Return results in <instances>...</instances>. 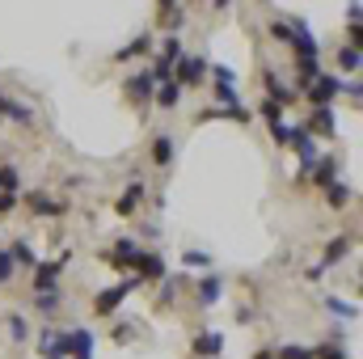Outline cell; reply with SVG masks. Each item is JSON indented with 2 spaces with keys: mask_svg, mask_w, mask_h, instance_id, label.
<instances>
[{
  "mask_svg": "<svg viewBox=\"0 0 363 359\" xmlns=\"http://www.w3.org/2000/svg\"><path fill=\"white\" fill-rule=\"evenodd\" d=\"M351 245H355V237H351V233H342V237H334V241L325 245V263H321V267H330V263H338V258H347V254H351Z\"/></svg>",
  "mask_w": 363,
  "mask_h": 359,
  "instance_id": "4fadbf2b",
  "label": "cell"
},
{
  "mask_svg": "<svg viewBox=\"0 0 363 359\" xmlns=\"http://www.w3.org/2000/svg\"><path fill=\"white\" fill-rule=\"evenodd\" d=\"M135 270H140V283H157V279H165V263H161V254H140V258H135Z\"/></svg>",
  "mask_w": 363,
  "mask_h": 359,
  "instance_id": "8992f818",
  "label": "cell"
},
{
  "mask_svg": "<svg viewBox=\"0 0 363 359\" xmlns=\"http://www.w3.org/2000/svg\"><path fill=\"white\" fill-rule=\"evenodd\" d=\"M135 287V279H127V283H114V287H106V292H97V300H93V313L97 317H110V313H118V304H123V296Z\"/></svg>",
  "mask_w": 363,
  "mask_h": 359,
  "instance_id": "3957f363",
  "label": "cell"
},
{
  "mask_svg": "<svg viewBox=\"0 0 363 359\" xmlns=\"http://www.w3.org/2000/svg\"><path fill=\"white\" fill-rule=\"evenodd\" d=\"M140 199H144V186L135 182V186H127V190H123V199L114 203V211H118V216H131V211L140 207Z\"/></svg>",
  "mask_w": 363,
  "mask_h": 359,
  "instance_id": "5bb4252c",
  "label": "cell"
},
{
  "mask_svg": "<svg viewBox=\"0 0 363 359\" xmlns=\"http://www.w3.org/2000/svg\"><path fill=\"white\" fill-rule=\"evenodd\" d=\"M338 93H342V81L321 72V77H313V81H308V106H313V110H317V106H330Z\"/></svg>",
  "mask_w": 363,
  "mask_h": 359,
  "instance_id": "7a4b0ae2",
  "label": "cell"
},
{
  "mask_svg": "<svg viewBox=\"0 0 363 359\" xmlns=\"http://www.w3.org/2000/svg\"><path fill=\"white\" fill-rule=\"evenodd\" d=\"M17 207V190H0V216Z\"/></svg>",
  "mask_w": 363,
  "mask_h": 359,
  "instance_id": "1f68e13d",
  "label": "cell"
},
{
  "mask_svg": "<svg viewBox=\"0 0 363 359\" xmlns=\"http://www.w3.org/2000/svg\"><path fill=\"white\" fill-rule=\"evenodd\" d=\"M325 199H330V207H347L351 203V186L347 182H330L325 186Z\"/></svg>",
  "mask_w": 363,
  "mask_h": 359,
  "instance_id": "ac0fdd59",
  "label": "cell"
},
{
  "mask_svg": "<svg viewBox=\"0 0 363 359\" xmlns=\"http://www.w3.org/2000/svg\"><path fill=\"white\" fill-rule=\"evenodd\" d=\"M321 359H347V355H338V347H325V351H321Z\"/></svg>",
  "mask_w": 363,
  "mask_h": 359,
  "instance_id": "8d00e7d4",
  "label": "cell"
},
{
  "mask_svg": "<svg viewBox=\"0 0 363 359\" xmlns=\"http://www.w3.org/2000/svg\"><path fill=\"white\" fill-rule=\"evenodd\" d=\"M194 351L216 359L220 351H224V334H220V330H199V334H194Z\"/></svg>",
  "mask_w": 363,
  "mask_h": 359,
  "instance_id": "52a82bcc",
  "label": "cell"
},
{
  "mask_svg": "<svg viewBox=\"0 0 363 359\" xmlns=\"http://www.w3.org/2000/svg\"><path fill=\"white\" fill-rule=\"evenodd\" d=\"M325 304H330V313H338V317H347V321H355V317H359V309H355V304H347V300H338V296H334V300H325Z\"/></svg>",
  "mask_w": 363,
  "mask_h": 359,
  "instance_id": "cb8c5ba5",
  "label": "cell"
},
{
  "mask_svg": "<svg viewBox=\"0 0 363 359\" xmlns=\"http://www.w3.org/2000/svg\"><path fill=\"white\" fill-rule=\"evenodd\" d=\"M9 334H13V343H26V321H21L17 313L9 317Z\"/></svg>",
  "mask_w": 363,
  "mask_h": 359,
  "instance_id": "f1b7e54d",
  "label": "cell"
},
{
  "mask_svg": "<svg viewBox=\"0 0 363 359\" xmlns=\"http://www.w3.org/2000/svg\"><path fill=\"white\" fill-rule=\"evenodd\" d=\"M38 351H43L47 359H64V351H60V334H55V330H43V334H38Z\"/></svg>",
  "mask_w": 363,
  "mask_h": 359,
  "instance_id": "e0dca14e",
  "label": "cell"
},
{
  "mask_svg": "<svg viewBox=\"0 0 363 359\" xmlns=\"http://www.w3.org/2000/svg\"><path fill=\"white\" fill-rule=\"evenodd\" d=\"M144 250L131 241V237H118L114 241V250H110V267H135V258H140Z\"/></svg>",
  "mask_w": 363,
  "mask_h": 359,
  "instance_id": "5b68a950",
  "label": "cell"
},
{
  "mask_svg": "<svg viewBox=\"0 0 363 359\" xmlns=\"http://www.w3.org/2000/svg\"><path fill=\"white\" fill-rule=\"evenodd\" d=\"M279 359H313V351H304V347H279Z\"/></svg>",
  "mask_w": 363,
  "mask_h": 359,
  "instance_id": "4dcf8cb0",
  "label": "cell"
},
{
  "mask_svg": "<svg viewBox=\"0 0 363 359\" xmlns=\"http://www.w3.org/2000/svg\"><path fill=\"white\" fill-rule=\"evenodd\" d=\"M271 140L279 144V148H291V127H287L283 118H274L271 123Z\"/></svg>",
  "mask_w": 363,
  "mask_h": 359,
  "instance_id": "603a6c76",
  "label": "cell"
},
{
  "mask_svg": "<svg viewBox=\"0 0 363 359\" xmlns=\"http://www.w3.org/2000/svg\"><path fill=\"white\" fill-rule=\"evenodd\" d=\"M207 77V60H199V55H186V60H178V85H199Z\"/></svg>",
  "mask_w": 363,
  "mask_h": 359,
  "instance_id": "277c9868",
  "label": "cell"
},
{
  "mask_svg": "<svg viewBox=\"0 0 363 359\" xmlns=\"http://www.w3.org/2000/svg\"><path fill=\"white\" fill-rule=\"evenodd\" d=\"M34 304H38V313H55V309H60V296H55V292H38Z\"/></svg>",
  "mask_w": 363,
  "mask_h": 359,
  "instance_id": "d4e9b609",
  "label": "cell"
},
{
  "mask_svg": "<svg viewBox=\"0 0 363 359\" xmlns=\"http://www.w3.org/2000/svg\"><path fill=\"white\" fill-rule=\"evenodd\" d=\"M220 292H224L220 275H207V279H199V309H211V304L220 300Z\"/></svg>",
  "mask_w": 363,
  "mask_h": 359,
  "instance_id": "30bf717a",
  "label": "cell"
},
{
  "mask_svg": "<svg viewBox=\"0 0 363 359\" xmlns=\"http://www.w3.org/2000/svg\"><path fill=\"white\" fill-rule=\"evenodd\" d=\"M211 77H216L220 85H233V81H237V72H233L228 64H216V68H211Z\"/></svg>",
  "mask_w": 363,
  "mask_h": 359,
  "instance_id": "83f0119b",
  "label": "cell"
},
{
  "mask_svg": "<svg viewBox=\"0 0 363 359\" xmlns=\"http://www.w3.org/2000/svg\"><path fill=\"white\" fill-rule=\"evenodd\" d=\"M9 258H13V263H26V267H34V254H30V245H26V241H17Z\"/></svg>",
  "mask_w": 363,
  "mask_h": 359,
  "instance_id": "484cf974",
  "label": "cell"
},
{
  "mask_svg": "<svg viewBox=\"0 0 363 359\" xmlns=\"http://www.w3.org/2000/svg\"><path fill=\"white\" fill-rule=\"evenodd\" d=\"M262 114H267V118H279V114H283V106H279V101H271V97H267V101H262Z\"/></svg>",
  "mask_w": 363,
  "mask_h": 359,
  "instance_id": "836d02e7",
  "label": "cell"
},
{
  "mask_svg": "<svg viewBox=\"0 0 363 359\" xmlns=\"http://www.w3.org/2000/svg\"><path fill=\"white\" fill-rule=\"evenodd\" d=\"M304 131H317V136H334V110H330V106H317Z\"/></svg>",
  "mask_w": 363,
  "mask_h": 359,
  "instance_id": "8fae6325",
  "label": "cell"
},
{
  "mask_svg": "<svg viewBox=\"0 0 363 359\" xmlns=\"http://www.w3.org/2000/svg\"><path fill=\"white\" fill-rule=\"evenodd\" d=\"M271 38H274V43H287V47H291V26L274 21V26H271Z\"/></svg>",
  "mask_w": 363,
  "mask_h": 359,
  "instance_id": "f546056e",
  "label": "cell"
},
{
  "mask_svg": "<svg viewBox=\"0 0 363 359\" xmlns=\"http://www.w3.org/2000/svg\"><path fill=\"white\" fill-rule=\"evenodd\" d=\"M4 279H13V258L0 250V283H4Z\"/></svg>",
  "mask_w": 363,
  "mask_h": 359,
  "instance_id": "d6a6232c",
  "label": "cell"
},
{
  "mask_svg": "<svg viewBox=\"0 0 363 359\" xmlns=\"http://www.w3.org/2000/svg\"><path fill=\"white\" fill-rule=\"evenodd\" d=\"M186 267H211V258L207 254H186Z\"/></svg>",
  "mask_w": 363,
  "mask_h": 359,
  "instance_id": "e575fe53",
  "label": "cell"
},
{
  "mask_svg": "<svg viewBox=\"0 0 363 359\" xmlns=\"http://www.w3.org/2000/svg\"><path fill=\"white\" fill-rule=\"evenodd\" d=\"M55 275H60V263H34V287L55 292Z\"/></svg>",
  "mask_w": 363,
  "mask_h": 359,
  "instance_id": "7c38bea8",
  "label": "cell"
},
{
  "mask_svg": "<svg viewBox=\"0 0 363 359\" xmlns=\"http://www.w3.org/2000/svg\"><path fill=\"white\" fill-rule=\"evenodd\" d=\"M0 190H17V170L13 165H0Z\"/></svg>",
  "mask_w": 363,
  "mask_h": 359,
  "instance_id": "4316f807",
  "label": "cell"
},
{
  "mask_svg": "<svg viewBox=\"0 0 363 359\" xmlns=\"http://www.w3.org/2000/svg\"><path fill=\"white\" fill-rule=\"evenodd\" d=\"M0 114H9V118H17V123H30V118H34L26 106H17V101H9V97H0Z\"/></svg>",
  "mask_w": 363,
  "mask_h": 359,
  "instance_id": "7402d4cb",
  "label": "cell"
},
{
  "mask_svg": "<svg viewBox=\"0 0 363 359\" xmlns=\"http://www.w3.org/2000/svg\"><path fill=\"white\" fill-rule=\"evenodd\" d=\"M211 4H216V9H228V4H233V0H211Z\"/></svg>",
  "mask_w": 363,
  "mask_h": 359,
  "instance_id": "74e56055",
  "label": "cell"
},
{
  "mask_svg": "<svg viewBox=\"0 0 363 359\" xmlns=\"http://www.w3.org/2000/svg\"><path fill=\"white\" fill-rule=\"evenodd\" d=\"M308 174H313L317 186H330V182L338 178V161H334V157H317V161L308 165Z\"/></svg>",
  "mask_w": 363,
  "mask_h": 359,
  "instance_id": "ba28073f",
  "label": "cell"
},
{
  "mask_svg": "<svg viewBox=\"0 0 363 359\" xmlns=\"http://www.w3.org/2000/svg\"><path fill=\"white\" fill-rule=\"evenodd\" d=\"M26 203H30V211H34V216H64V203H55V199H47L43 190H34V194H26Z\"/></svg>",
  "mask_w": 363,
  "mask_h": 359,
  "instance_id": "9c48e42d",
  "label": "cell"
},
{
  "mask_svg": "<svg viewBox=\"0 0 363 359\" xmlns=\"http://www.w3.org/2000/svg\"><path fill=\"white\" fill-rule=\"evenodd\" d=\"M60 351H64V359H93V334L85 326L60 334Z\"/></svg>",
  "mask_w": 363,
  "mask_h": 359,
  "instance_id": "6da1fadb",
  "label": "cell"
},
{
  "mask_svg": "<svg viewBox=\"0 0 363 359\" xmlns=\"http://www.w3.org/2000/svg\"><path fill=\"white\" fill-rule=\"evenodd\" d=\"M144 51H152V38H148V34H140V38H135L131 47H123V51H118L114 60H131V55H144Z\"/></svg>",
  "mask_w": 363,
  "mask_h": 359,
  "instance_id": "44dd1931",
  "label": "cell"
},
{
  "mask_svg": "<svg viewBox=\"0 0 363 359\" xmlns=\"http://www.w3.org/2000/svg\"><path fill=\"white\" fill-rule=\"evenodd\" d=\"M152 161H157V165H169V161H174V136H165V131L157 136V144H152Z\"/></svg>",
  "mask_w": 363,
  "mask_h": 359,
  "instance_id": "2e32d148",
  "label": "cell"
},
{
  "mask_svg": "<svg viewBox=\"0 0 363 359\" xmlns=\"http://www.w3.org/2000/svg\"><path fill=\"white\" fill-rule=\"evenodd\" d=\"M178 101H182V85L178 81H165V85L157 89V106H161V110H174Z\"/></svg>",
  "mask_w": 363,
  "mask_h": 359,
  "instance_id": "9a60e30c",
  "label": "cell"
},
{
  "mask_svg": "<svg viewBox=\"0 0 363 359\" xmlns=\"http://www.w3.org/2000/svg\"><path fill=\"white\" fill-rule=\"evenodd\" d=\"M338 68L355 77V72H359V47H342V51H338Z\"/></svg>",
  "mask_w": 363,
  "mask_h": 359,
  "instance_id": "ffe728a7",
  "label": "cell"
},
{
  "mask_svg": "<svg viewBox=\"0 0 363 359\" xmlns=\"http://www.w3.org/2000/svg\"><path fill=\"white\" fill-rule=\"evenodd\" d=\"M152 85H157V81H152L148 72H140V77L127 81V93H131V97H152Z\"/></svg>",
  "mask_w": 363,
  "mask_h": 359,
  "instance_id": "d6986e66",
  "label": "cell"
},
{
  "mask_svg": "<svg viewBox=\"0 0 363 359\" xmlns=\"http://www.w3.org/2000/svg\"><path fill=\"white\" fill-rule=\"evenodd\" d=\"M342 89H347V97H351V101L359 106V81H351V85H342Z\"/></svg>",
  "mask_w": 363,
  "mask_h": 359,
  "instance_id": "d590c367",
  "label": "cell"
}]
</instances>
